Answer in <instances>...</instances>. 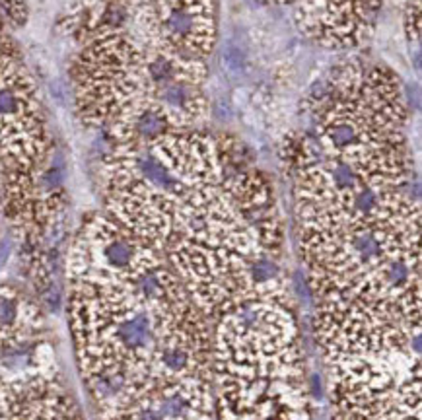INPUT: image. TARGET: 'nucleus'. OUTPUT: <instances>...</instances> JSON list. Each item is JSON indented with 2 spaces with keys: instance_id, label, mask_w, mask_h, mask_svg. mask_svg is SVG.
<instances>
[{
  "instance_id": "7",
  "label": "nucleus",
  "mask_w": 422,
  "mask_h": 420,
  "mask_svg": "<svg viewBox=\"0 0 422 420\" xmlns=\"http://www.w3.org/2000/svg\"><path fill=\"white\" fill-rule=\"evenodd\" d=\"M0 10L4 12V16L12 20L16 25H22L27 18L24 0H0Z\"/></svg>"
},
{
  "instance_id": "3",
  "label": "nucleus",
  "mask_w": 422,
  "mask_h": 420,
  "mask_svg": "<svg viewBox=\"0 0 422 420\" xmlns=\"http://www.w3.org/2000/svg\"><path fill=\"white\" fill-rule=\"evenodd\" d=\"M0 420H82L37 299L0 284Z\"/></svg>"
},
{
  "instance_id": "5",
  "label": "nucleus",
  "mask_w": 422,
  "mask_h": 420,
  "mask_svg": "<svg viewBox=\"0 0 422 420\" xmlns=\"http://www.w3.org/2000/svg\"><path fill=\"white\" fill-rule=\"evenodd\" d=\"M140 22L156 49L199 58L214 39L212 0H140Z\"/></svg>"
},
{
  "instance_id": "1",
  "label": "nucleus",
  "mask_w": 422,
  "mask_h": 420,
  "mask_svg": "<svg viewBox=\"0 0 422 420\" xmlns=\"http://www.w3.org/2000/svg\"><path fill=\"white\" fill-rule=\"evenodd\" d=\"M76 370L94 409L150 388L212 393L211 317L150 243L94 212L66 257Z\"/></svg>"
},
{
  "instance_id": "4",
  "label": "nucleus",
  "mask_w": 422,
  "mask_h": 420,
  "mask_svg": "<svg viewBox=\"0 0 422 420\" xmlns=\"http://www.w3.org/2000/svg\"><path fill=\"white\" fill-rule=\"evenodd\" d=\"M53 163L35 92L0 45V202L8 218L43 194Z\"/></svg>"
},
{
  "instance_id": "2",
  "label": "nucleus",
  "mask_w": 422,
  "mask_h": 420,
  "mask_svg": "<svg viewBox=\"0 0 422 420\" xmlns=\"http://www.w3.org/2000/svg\"><path fill=\"white\" fill-rule=\"evenodd\" d=\"M216 420H314L311 360L296 302L255 298L212 319Z\"/></svg>"
},
{
  "instance_id": "6",
  "label": "nucleus",
  "mask_w": 422,
  "mask_h": 420,
  "mask_svg": "<svg viewBox=\"0 0 422 420\" xmlns=\"http://www.w3.org/2000/svg\"><path fill=\"white\" fill-rule=\"evenodd\" d=\"M378 6L380 0H302L300 16L317 35L350 45L372 25Z\"/></svg>"
}]
</instances>
